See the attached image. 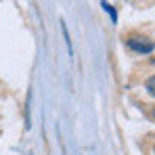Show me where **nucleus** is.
Masks as SVG:
<instances>
[{"label":"nucleus","instance_id":"1","mask_svg":"<svg viewBox=\"0 0 155 155\" xmlns=\"http://www.w3.org/2000/svg\"><path fill=\"white\" fill-rule=\"evenodd\" d=\"M128 48H132V51L140 52V54H147V52H151L155 48V42H151V40H147V38H138V36H132V38H128Z\"/></svg>","mask_w":155,"mask_h":155},{"label":"nucleus","instance_id":"2","mask_svg":"<svg viewBox=\"0 0 155 155\" xmlns=\"http://www.w3.org/2000/svg\"><path fill=\"white\" fill-rule=\"evenodd\" d=\"M103 8L107 11V13H109V17H111V21L115 23V21H117V13L113 11V6H111V4H107V0H103Z\"/></svg>","mask_w":155,"mask_h":155},{"label":"nucleus","instance_id":"3","mask_svg":"<svg viewBox=\"0 0 155 155\" xmlns=\"http://www.w3.org/2000/svg\"><path fill=\"white\" fill-rule=\"evenodd\" d=\"M147 90H149V94L155 97V76H151L149 80H147Z\"/></svg>","mask_w":155,"mask_h":155},{"label":"nucleus","instance_id":"4","mask_svg":"<svg viewBox=\"0 0 155 155\" xmlns=\"http://www.w3.org/2000/svg\"><path fill=\"white\" fill-rule=\"evenodd\" d=\"M153 155H155V149H153Z\"/></svg>","mask_w":155,"mask_h":155}]
</instances>
